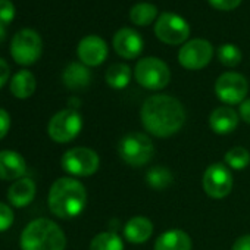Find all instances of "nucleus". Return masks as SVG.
I'll use <instances>...</instances> for the list:
<instances>
[{"instance_id":"4468645a","label":"nucleus","mask_w":250,"mask_h":250,"mask_svg":"<svg viewBox=\"0 0 250 250\" xmlns=\"http://www.w3.org/2000/svg\"><path fill=\"white\" fill-rule=\"evenodd\" d=\"M113 47L124 59H136L145 47L142 36L133 28H121L113 37Z\"/></svg>"},{"instance_id":"b1692460","label":"nucleus","mask_w":250,"mask_h":250,"mask_svg":"<svg viewBox=\"0 0 250 250\" xmlns=\"http://www.w3.org/2000/svg\"><path fill=\"white\" fill-rule=\"evenodd\" d=\"M90 250H124V243L116 232L104 231L91 240Z\"/></svg>"},{"instance_id":"f257e3e1","label":"nucleus","mask_w":250,"mask_h":250,"mask_svg":"<svg viewBox=\"0 0 250 250\" xmlns=\"http://www.w3.org/2000/svg\"><path fill=\"white\" fill-rule=\"evenodd\" d=\"M142 124L155 137H169L178 133L186 122L183 103L167 94H156L146 99L142 106Z\"/></svg>"},{"instance_id":"20e7f679","label":"nucleus","mask_w":250,"mask_h":250,"mask_svg":"<svg viewBox=\"0 0 250 250\" xmlns=\"http://www.w3.org/2000/svg\"><path fill=\"white\" fill-rule=\"evenodd\" d=\"M118 152L125 164L131 167H143L152 161L155 146L149 136L143 133H130L119 142Z\"/></svg>"},{"instance_id":"412c9836","label":"nucleus","mask_w":250,"mask_h":250,"mask_svg":"<svg viewBox=\"0 0 250 250\" xmlns=\"http://www.w3.org/2000/svg\"><path fill=\"white\" fill-rule=\"evenodd\" d=\"M36 77L30 71L24 69L14 75L11 81V91L18 99H28L36 91Z\"/></svg>"},{"instance_id":"f8f14e48","label":"nucleus","mask_w":250,"mask_h":250,"mask_svg":"<svg viewBox=\"0 0 250 250\" xmlns=\"http://www.w3.org/2000/svg\"><path fill=\"white\" fill-rule=\"evenodd\" d=\"M203 188L213 199H224L232 190V175L224 164L208 167L203 175Z\"/></svg>"},{"instance_id":"dca6fc26","label":"nucleus","mask_w":250,"mask_h":250,"mask_svg":"<svg viewBox=\"0 0 250 250\" xmlns=\"http://www.w3.org/2000/svg\"><path fill=\"white\" fill-rule=\"evenodd\" d=\"M209 125H210L212 131H215L216 134H221V136L229 134L237 128L238 115L229 106H219L210 113Z\"/></svg>"},{"instance_id":"9b49d317","label":"nucleus","mask_w":250,"mask_h":250,"mask_svg":"<svg viewBox=\"0 0 250 250\" xmlns=\"http://www.w3.org/2000/svg\"><path fill=\"white\" fill-rule=\"evenodd\" d=\"M213 56L212 44L205 39H194L186 43L180 53L178 61L186 69H202L205 68Z\"/></svg>"},{"instance_id":"c756f323","label":"nucleus","mask_w":250,"mask_h":250,"mask_svg":"<svg viewBox=\"0 0 250 250\" xmlns=\"http://www.w3.org/2000/svg\"><path fill=\"white\" fill-rule=\"evenodd\" d=\"M209 3L218 11H232L241 3V0H209Z\"/></svg>"},{"instance_id":"f704fd0d","label":"nucleus","mask_w":250,"mask_h":250,"mask_svg":"<svg viewBox=\"0 0 250 250\" xmlns=\"http://www.w3.org/2000/svg\"><path fill=\"white\" fill-rule=\"evenodd\" d=\"M6 37V30H5V25L0 24V43H2Z\"/></svg>"},{"instance_id":"ddd939ff","label":"nucleus","mask_w":250,"mask_h":250,"mask_svg":"<svg viewBox=\"0 0 250 250\" xmlns=\"http://www.w3.org/2000/svg\"><path fill=\"white\" fill-rule=\"evenodd\" d=\"M77 53L85 66H99L107 58V44L97 36H87L80 42Z\"/></svg>"},{"instance_id":"cd10ccee","label":"nucleus","mask_w":250,"mask_h":250,"mask_svg":"<svg viewBox=\"0 0 250 250\" xmlns=\"http://www.w3.org/2000/svg\"><path fill=\"white\" fill-rule=\"evenodd\" d=\"M15 18V6L11 0H0V24L8 25Z\"/></svg>"},{"instance_id":"473e14b6","label":"nucleus","mask_w":250,"mask_h":250,"mask_svg":"<svg viewBox=\"0 0 250 250\" xmlns=\"http://www.w3.org/2000/svg\"><path fill=\"white\" fill-rule=\"evenodd\" d=\"M231 250H250V234L241 235L238 240H235Z\"/></svg>"},{"instance_id":"39448f33","label":"nucleus","mask_w":250,"mask_h":250,"mask_svg":"<svg viewBox=\"0 0 250 250\" xmlns=\"http://www.w3.org/2000/svg\"><path fill=\"white\" fill-rule=\"evenodd\" d=\"M137 83L147 90H162L168 85L171 72L168 65L158 58H143L134 69Z\"/></svg>"},{"instance_id":"aec40b11","label":"nucleus","mask_w":250,"mask_h":250,"mask_svg":"<svg viewBox=\"0 0 250 250\" xmlns=\"http://www.w3.org/2000/svg\"><path fill=\"white\" fill-rule=\"evenodd\" d=\"M63 84L71 90H83L91 81V72L84 63L72 62L69 63L62 75Z\"/></svg>"},{"instance_id":"9d476101","label":"nucleus","mask_w":250,"mask_h":250,"mask_svg":"<svg viewBox=\"0 0 250 250\" xmlns=\"http://www.w3.org/2000/svg\"><path fill=\"white\" fill-rule=\"evenodd\" d=\"M249 91L247 80L238 72H225L215 83L218 99L227 104H237L246 100Z\"/></svg>"},{"instance_id":"0eeeda50","label":"nucleus","mask_w":250,"mask_h":250,"mask_svg":"<svg viewBox=\"0 0 250 250\" xmlns=\"http://www.w3.org/2000/svg\"><path fill=\"white\" fill-rule=\"evenodd\" d=\"M83 128V118L75 109H63L52 116L49 122V136L56 143L74 140Z\"/></svg>"},{"instance_id":"4be33fe9","label":"nucleus","mask_w":250,"mask_h":250,"mask_svg":"<svg viewBox=\"0 0 250 250\" xmlns=\"http://www.w3.org/2000/svg\"><path fill=\"white\" fill-rule=\"evenodd\" d=\"M131 80V69L125 63H115L107 68L106 71V83L109 87L122 90L130 84Z\"/></svg>"},{"instance_id":"c85d7f7f","label":"nucleus","mask_w":250,"mask_h":250,"mask_svg":"<svg viewBox=\"0 0 250 250\" xmlns=\"http://www.w3.org/2000/svg\"><path fill=\"white\" fill-rule=\"evenodd\" d=\"M12 224H14V212H12V209L5 203H0V232L11 228Z\"/></svg>"},{"instance_id":"7ed1b4c3","label":"nucleus","mask_w":250,"mask_h":250,"mask_svg":"<svg viewBox=\"0 0 250 250\" xmlns=\"http://www.w3.org/2000/svg\"><path fill=\"white\" fill-rule=\"evenodd\" d=\"M66 237L61 227L47 218L31 221L21 235L22 250H65Z\"/></svg>"},{"instance_id":"72a5a7b5","label":"nucleus","mask_w":250,"mask_h":250,"mask_svg":"<svg viewBox=\"0 0 250 250\" xmlns=\"http://www.w3.org/2000/svg\"><path fill=\"white\" fill-rule=\"evenodd\" d=\"M240 118L244 122L250 124V99H246V100L241 102V104H240Z\"/></svg>"},{"instance_id":"f03ea898","label":"nucleus","mask_w":250,"mask_h":250,"mask_svg":"<svg viewBox=\"0 0 250 250\" xmlns=\"http://www.w3.org/2000/svg\"><path fill=\"white\" fill-rule=\"evenodd\" d=\"M87 203L85 187L75 178L63 177L56 180L49 191V208L53 215L62 219L78 216Z\"/></svg>"},{"instance_id":"2eb2a0df","label":"nucleus","mask_w":250,"mask_h":250,"mask_svg":"<svg viewBox=\"0 0 250 250\" xmlns=\"http://www.w3.org/2000/svg\"><path fill=\"white\" fill-rule=\"evenodd\" d=\"M27 171L25 159L14 150L0 152V180H20Z\"/></svg>"},{"instance_id":"5701e85b","label":"nucleus","mask_w":250,"mask_h":250,"mask_svg":"<svg viewBox=\"0 0 250 250\" xmlns=\"http://www.w3.org/2000/svg\"><path fill=\"white\" fill-rule=\"evenodd\" d=\"M158 8L152 3H137L130 11V20L136 25H149L156 20Z\"/></svg>"},{"instance_id":"6ab92c4d","label":"nucleus","mask_w":250,"mask_h":250,"mask_svg":"<svg viewBox=\"0 0 250 250\" xmlns=\"http://www.w3.org/2000/svg\"><path fill=\"white\" fill-rule=\"evenodd\" d=\"M155 250H191V238L183 229H169L156 238Z\"/></svg>"},{"instance_id":"423d86ee","label":"nucleus","mask_w":250,"mask_h":250,"mask_svg":"<svg viewBox=\"0 0 250 250\" xmlns=\"http://www.w3.org/2000/svg\"><path fill=\"white\" fill-rule=\"evenodd\" d=\"M43 42L42 37L31 28H24L18 31L11 43V53L17 63L31 65L42 56Z\"/></svg>"},{"instance_id":"2f4dec72","label":"nucleus","mask_w":250,"mask_h":250,"mask_svg":"<svg viewBox=\"0 0 250 250\" xmlns=\"http://www.w3.org/2000/svg\"><path fill=\"white\" fill-rule=\"evenodd\" d=\"M9 75H11L9 65L6 63V61H3L2 58H0V88H2L8 83Z\"/></svg>"},{"instance_id":"a878e982","label":"nucleus","mask_w":250,"mask_h":250,"mask_svg":"<svg viewBox=\"0 0 250 250\" xmlns=\"http://www.w3.org/2000/svg\"><path fill=\"white\" fill-rule=\"evenodd\" d=\"M225 164L229 168H232V169L241 171L246 167H249V164H250V153L244 147H240V146L238 147H232L225 155Z\"/></svg>"},{"instance_id":"7c9ffc66","label":"nucleus","mask_w":250,"mask_h":250,"mask_svg":"<svg viewBox=\"0 0 250 250\" xmlns=\"http://www.w3.org/2000/svg\"><path fill=\"white\" fill-rule=\"evenodd\" d=\"M11 128V115L5 110L0 109V140H2Z\"/></svg>"},{"instance_id":"f3484780","label":"nucleus","mask_w":250,"mask_h":250,"mask_svg":"<svg viewBox=\"0 0 250 250\" xmlns=\"http://www.w3.org/2000/svg\"><path fill=\"white\" fill-rule=\"evenodd\" d=\"M34 196L36 183L31 178H20L8 190V199L17 208L28 206L34 200Z\"/></svg>"},{"instance_id":"393cba45","label":"nucleus","mask_w":250,"mask_h":250,"mask_svg":"<svg viewBox=\"0 0 250 250\" xmlns=\"http://www.w3.org/2000/svg\"><path fill=\"white\" fill-rule=\"evenodd\" d=\"M146 180L149 183V186L155 190H165L172 184V174L168 168L165 167H153L152 169H149Z\"/></svg>"},{"instance_id":"1a4fd4ad","label":"nucleus","mask_w":250,"mask_h":250,"mask_svg":"<svg viewBox=\"0 0 250 250\" xmlns=\"http://www.w3.org/2000/svg\"><path fill=\"white\" fill-rule=\"evenodd\" d=\"M155 34L161 42L175 46V44L184 43L188 39L190 25L183 17L177 14L165 12L156 20Z\"/></svg>"},{"instance_id":"6e6552de","label":"nucleus","mask_w":250,"mask_h":250,"mask_svg":"<svg viewBox=\"0 0 250 250\" xmlns=\"http://www.w3.org/2000/svg\"><path fill=\"white\" fill-rule=\"evenodd\" d=\"M99 155L88 147H74L62 156V168L75 177H88L99 169Z\"/></svg>"},{"instance_id":"bb28decb","label":"nucleus","mask_w":250,"mask_h":250,"mask_svg":"<svg viewBox=\"0 0 250 250\" xmlns=\"http://www.w3.org/2000/svg\"><path fill=\"white\" fill-rule=\"evenodd\" d=\"M218 59L225 66H237L241 62V52L234 44H222L218 49Z\"/></svg>"},{"instance_id":"a211bd4d","label":"nucleus","mask_w":250,"mask_h":250,"mask_svg":"<svg viewBox=\"0 0 250 250\" xmlns=\"http://www.w3.org/2000/svg\"><path fill=\"white\" fill-rule=\"evenodd\" d=\"M153 234V224L145 216H136L124 227V235L130 243L140 244L147 241Z\"/></svg>"}]
</instances>
